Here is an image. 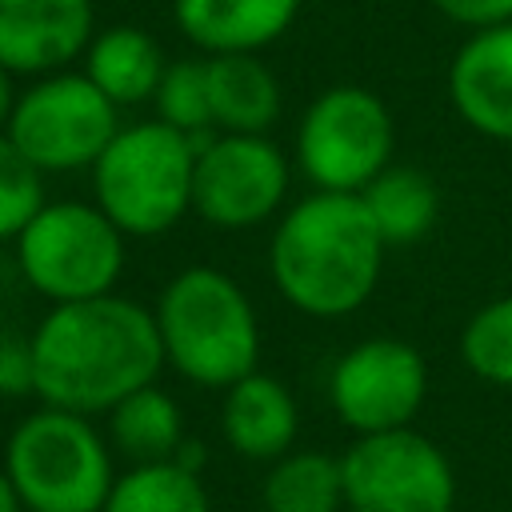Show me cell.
<instances>
[{"label":"cell","instance_id":"cell-7","mask_svg":"<svg viewBox=\"0 0 512 512\" xmlns=\"http://www.w3.org/2000/svg\"><path fill=\"white\" fill-rule=\"evenodd\" d=\"M396 144V120L388 104L356 84L320 92L296 128V168L312 188L364 192L388 164Z\"/></svg>","mask_w":512,"mask_h":512},{"label":"cell","instance_id":"cell-13","mask_svg":"<svg viewBox=\"0 0 512 512\" xmlns=\"http://www.w3.org/2000/svg\"><path fill=\"white\" fill-rule=\"evenodd\" d=\"M448 100L472 132L512 144V24L472 32L460 44L448 64Z\"/></svg>","mask_w":512,"mask_h":512},{"label":"cell","instance_id":"cell-22","mask_svg":"<svg viewBox=\"0 0 512 512\" xmlns=\"http://www.w3.org/2000/svg\"><path fill=\"white\" fill-rule=\"evenodd\" d=\"M156 120L188 132L200 148L216 136L212 128V104H208V60H176L164 68L156 92H152Z\"/></svg>","mask_w":512,"mask_h":512},{"label":"cell","instance_id":"cell-27","mask_svg":"<svg viewBox=\"0 0 512 512\" xmlns=\"http://www.w3.org/2000/svg\"><path fill=\"white\" fill-rule=\"evenodd\" d=\"M16 80H12V72L0 64V132L8 128V120H12V108H16Z\"/></svg>","mask_w":512,"mask_h":512},{"label":"cell","instance_id":"cell-9","mask_svg":"<svg viewBox=\"0 0 512 512\" xmlns=\"http://www.w3.org/2000/svg\"><path fill=\"white\" fill-rule=\"evenodd\" d=\"M348 512H452L456 472L440 444L424 432H368L340 456Z\"/></svg>","mask_w":512,"mask_h":512},{"label":"cell","instance_id":"cell-12","mask_svg":"<svg viewBox=\"0 0 512 512\" xmlns=\"http://www.w3.org/2000/svg\"><path fill=\"white\" fill-rule=\"evenodd\" d=\"M92 36V0H0V64L12 76L64 72Z\"/></svg>","mask_w":512,"mask_h":512},{"label":"cell","instance_id":"cell-17","mask_svg":"<svg viewBox=\"0 0 512 512\" xmlns=\"http://www.w3.org/2000/svg\"><path fill=\"white\" fill-rule=\"evenodd\" d=\"M164 68H168V60H164L156 36L144 28H132V24L104 28L84 48V76L116 108H132V104L152 100Z\"/></svg>","mask_w":512,"mask_h":512},{"label":"cell","instance_id":"cell-16","mask_svg":"<svg viewBox=\"0 0 512 512\" xmlns=\"http://www.w3.org/2000/svg\"><path fill=\"white\" fill-rule=\"evenodd\" d=\"M204 60L216 132H268L280 120V80L260 60V52H228Z\"/></svg>","mask_w":512,"mask_h":512},{"label":"cell","instance_id":"cell-14","mask_svg":"<svg viewBox=\"0 0 512 512\" xmlns=\"http://www.w3.org/2000/svg\"><path fill=\"white\" fill-rule=\"evenodd\" d=\"M220 432L236 456L272 464L276 456L292 452V444H296V432H300L296 396L288 392L284 380L256 368L224 388Z\"/></svg>","mask_w":512,"mask_h":512},{"label":"cell","instance_id":"cell-2","mask_svg":"<svg viewBox=\"0 0 512 512\" xmlns=\"http://www.w3.org/2000/svg\"><path fill=\"white\" fill-rule=\"evenodd\" d=\"M384 252L388 244L360 192L316 188L280 212L268 244V272L296 312L340 320L376 292Z\"/></svg>","mask_w":512,"mask_h":512},{"label":"cell","instance_id":"cell-6","mask_svg":"<svg viewBox=\"0 0 512 512\" xmlns=\"http://www.w3.org/2000/svg\"><path fill=\"white\" fill-rule=\"evenodd\" d=\"M124 240L96 200H48L16 236V264L24 284L48 304L88 300L116 288Z\"/></svg>","mask_w":512,"mask_h":512},{"label":"cell","instance_id":"cell-28","mask_svg":"<svg viewBox=\"0 0 512 512\" xmlns=\"http://www.w3.org/2000/svg\"><path fill=\"white\" fill-rule=\"evenodd\" d=\"M0 512H24V504L16 496V484H12V476H8L4 464H0Z\"/></svg>","mask_w":512,"mask_h":512},{"label":"cell","instance_id":"cell-20","mask_svg":"<svg viewBox=\"0 0 512 512\" xmlns=\"http://www.w3.org/2000/svg\"><path fill=\"white\" fill-rule=\"evenodd\" d=\"M264 512H340L344 472L340 456L320 448H292L276 456L260 484Z\"/></svg>","mask_w":512,"mask_h":512},{"label":"cell","instance_id":"cell-11","mask_svg":"<svg viewBox=\"0 0 512 512\" xmlns=\"http://www.w3.org/2000/svg\"><path fill=\"white\" fill-rule=\"evenodd\" d=\"M428 396L424 356L396 336H368L352 344L328 376V400L356 436L408 428Z\"/></svg>","mask_w":512,"mask_h":512},{"label":"cell","instance_id":"cell-24","mask_svg":"<svg viewBox=\"0 0 512 512\" xmlns=\"http://www.w3.org/2000/svg\"><path fill=\"white\" fill-rule=\"evenodd\" d=\"M48 176L0 132V240H16L48 204Z\"/></svg>","mask_w":512,"mask_h":512},{"label":"cell","instance_id":"cell-18","mask_svg":"<svg viewBox=\"0 0 512 512\" xmlns=\"http://www.w3.org/2000/svg\"><path fill=\"white\" fill-rule=\"evenodd\" d=\"M104 436H108L112 452L124 456L128 464L176 460L180 444L188 440L180 404L156 384H144L132 396H124L108 412V432Z\"/></svg>","mask_w":512,"mask_h":512},{"label":"cell","instance_id":"cell-10","mask_svg":"<svg viewBox=\"0 0 512 512\" xmlns=\"http://www.w3.org/2000/svg\"><path fill=\"white\" fill-rule=\"evenodd\" d=\"M288 184L292 164L268 132H216L196 152L192 212L212 228H256L284 212Z\"/></svg>","mask_w":512,"mask_h":512},{"label":"cell","instance_id":"cell-19","mask_svg":"<svg viewBox=\"0 0 512 512\" xmlns=\"http://www.w3.org/2000/svg\"><path fill=\"white\" fill-rule=\"evenodd\" d=\"M360 196L388 248H408L424 240L440 216V192L432 176L412 164H388Z\"/></svg>","mask_w":512,"mask_h":512},{"label":"cell","instance_id":"cell-5","mask_svg":"<svg viewBox=\"0 0 512 512\" xmlns=\"http://www.w3.org/2000/svg\"><path fill=\"white\" fill-rule=\"evenodd\" d=\"M24 512H100L112 484V444L84 412L40 404L28 412L0 460Z\"/></svg>","mask_w":512,"mask_h":512},{"label":"cell","instance_id":"cell-26","mask_svg":"<svg viewBox=\"0 0 512 512\" xmlns=\"http://www.w3.org/2000/svg\"><path fill=\"white\" fill-rule=\"evenodd\" d=\"M32 392V348L28 340H0V396Z\"/></svg>","mask_w":512,"mask_h":512},{"label":"cell","instance_id":"cell-21","mask_svg":"<svg viewBox=\"0 0 512 512\" xmlns=\"http://www.w3.org/2000/svg\"><path fill=\"white\" fill-rule=\"evenodd\" d=\"M100 512H212V500L200 472L176 460H160L116 472V484Z\"/></svg>","mask_w":512,"mask_h":512},{"label":"cell","instance_id":"cell-4","mask_svg":"<svg viewBox=\"0 0 512 512\" xmlns=\"http://www.w3.org/2000/svg\"><path fill=\"white\" fill-rule=\"evenodd\" d=\"M196 152L200 144L188 132L156 116L140 124H120V132L92 164L96 208L124 236H164L192 212Z\"/></svg>","mask_w":512,"mask_h":512},{"label":"cell","instance_id":"cell-8","mask_svg":"<svg viewBox=\"0 0 512 512\" xmlns=\"http://www.w3.org/2000/svg\"><path fill=\"white\" fill-rule=\"evenodd\" d=\"M4 132L44 176L76 172L92 168L120 132V108L84 72H48L16 96Z\"/></svg>","mask_w":512,"mask_h":512},{"label":"cell","instance_id":"cell-3","mask_svg":"<svg viewBox=\"0 0 512 512\" xmlns=\"http://www.w3.org/2000/svg\"><path fill=\"white\" fill-rule=\"evenodd\" d=\"M164 364L188 384L228 388L260 364V320L248 292L212 264L176 272L152 308Z\"/></svg>","mask_w":512,"mask_h":512},{"label":"cell","instance_id":"cell-23","mask_svg":"<svg viewBox=\"0 0 512 512\" xmlns=\"http://www.w3.org/2000/svg\"><path fill=\"white\" fill-rule=\"evenodd\" d=\"M460 356L472 376L496 388H512V296H500L472 312L460 332Z\"/></svg>","mask_w":512,"mask_h":512},{"label":"cell","instance_id":"cell-25","mask_svg":"<svg viewBox=\"0 0 512 512\" xmlns=\"http://www.w3.org/2000/svg\"><path fill=\"white\" fill-rule=\"evenodd\" d=\"M432 8L468 32L512 24V0H432Z\"/></svg>","mask_w":512,"mask_h":512},{"label":"cell","instance_id":"cell-15","mask_svg":"<svg viewBox=\"0 0 512 512\" xmlns=\"http://www.w3.org/2000/svg\"><path fill=\"white\" fill-rule=\"evenodd\" d=\"M304 0H172L176 28L204 56L264 52L300 16Z\"/></svg>","mask_w":512,"mask_h":512},{"label":"cell","instance_id":"cell-1","mask_svg":"<svg viewBox=\"0 0 512 512\" xmlns=\"http://www.w3.org/2000/svg\"><path fill=\"white\" fill-rule=\"evenodd\" d=\"M28 348L32 396L84 416H108L124 396L156 384L164 368L156 316L116 292L52 304Z\"/></svg>","mask_w":512,"mask_h":512}]
</instances>
